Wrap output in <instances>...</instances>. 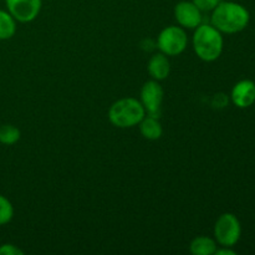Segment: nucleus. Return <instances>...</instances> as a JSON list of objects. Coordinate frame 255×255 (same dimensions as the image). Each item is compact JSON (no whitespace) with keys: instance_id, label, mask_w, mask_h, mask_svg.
Returning a JSON list of instances; mask_svg holds the SVG:
<instances>
[{"instance_id":"obj_10","label":"nucleus","mask_w":255,"mask_h":255,"mask_svg":"<svg viewBox=\"0 0 255 255\" xmlns=\"http://www.w3.org/2000/svg\"><path fill=\"white\" fill-rule=\"evenodd\" d=\"M147 70L152 80H156V81L166 80L171 72V62H169L168 56L162 52L152 55L147 64Z\"/></svg>"},{"instance_id":"obj_4","label":"nucleus","mask_w":255,"mask_h":255,"mask_svg":"<svg viewBox=\"0 0 255 255\" xmlns=\"http://www.w3.org/2000/svg\"><path fill=\"white\" fill-rule=\"evenodd\" d=\"M188 46V36L186 29L177 25H169L157 36V47L167 56H178Z\"/></svg>"},{"instance_id":"obj_12","label":"nucleus","mask_w":255,"mask_h":255,"mask_svg":"<svg viewBox=\"0 0 255 255\" xmlns=\"http://www.w3.org/2000/svg\"><path fill=\"white\" fill-rule=\"evenodd\" d=\"M217 248L216 239L206 236L196 237L189 244V252L193 255H214Z\"/></svg>"},{"instance_id":"obj_18","label":"nucleus","mask_w":255,"mask_h":255,"mask_svg":"<svg viewBox=\"0 0 255 255\" xmlns=\"http://www.w3.org/2000/svg\"><path fill=\"white\" fill-rule=\"evenodd\" d=\"M237 252L232 249V247H221V248H217L214 255H236Z\"/></svg>"},{"instance_id":"obj_1","label":"nucleus","mask_w":255,"mask_h":255,"mask_svg":"<svg viewBox=\"0 0 255 255\" xmlns=\"http://www.w3.org/2000/svg\"><path fill=\"white\" fill-rule=\"evenodd\" d=\"M248 9L236 1H221L212 11L211 24L222 34H237L248 26Z\"/></svg>"},{"instance_id":"obj_8","label":"nucleus","mask_w":255,"mask_h":255,"mask_svg":"<svg viewBox=\"0 0 255 255\" xmlns=\"http://www.w3.org/2000/svg\"><path fill=\"white\" fill-rule=\"evenodd\" d=\"M174 19L183 29L194 30L202 24V11L192 1H179L174 6Z\"/></svg>"},{"instance_id":"obj_9","label":"nucleus","mask_w":255,"mask_h":255,"mask_svg":"<svg viewBox=\"0 0 255 255\" xmlns=\"http://www.w3.org/2000/svg\"><path fill=\"white\" fill-rule=\"evenodd\" d=\"M231 100L238 109H248L255 102V82L249 79L241 80L233 86Z\"/></svg>"},{"instance_id":"obj_2","label":"nucleus","mask_w":255,"mask_h":255,"mask_svg":"<svg viewBox=\"0 0 255 255\" xmlns=\"http://www.w3.org/2000/svg\"><path fill=\"white\" fill-rule=\"evenodd\" d=\"M192 46L197 56L206 62H213L221 57L224 47L223 34L212 24H203L194 29Z\"/></svg>"},{"instance_id":"obj_7","label":"nucleus","mask_w":255,"mask_h":255,"mask_svg":"<svg viewBox=\"0 0 255 255\" xmlns=\"http://www.w3.org/2000/svg\"><path fill=\"white\" fill-rule=\"evenodd\" d=\"M6 10L17 22H31L41 11L42 0H5Z\"/></svg>"},{"instance_id":"obj_6","label":"nucleus","mask_w":255,"mask_h":255,"mask_svg":"<svg viewBox=\"0 0 255 255\" xmlns=\"http://www.w3.org/2000/svg\"><path fill=\"white\" fill-rule=\"evenodd\" d=\"M163 96V87L161 86L159 81L149 80L142 85L141 92H139V102L142 104L147 115L157 117L159 116Z\"/></svg>"},{"instance_id":"obj_14","label":"nucleus","mask_w":255,"mask_h":255,"mask_svg":"<svg viewBox=\"0 0 255 255\" xmlns=\"http://www.w3.org/2000/svg\"><path fill=\"white\" fill-rule=\"evenodd\" d=\"M21 137V132L14 125H1L0 126V143L5 146H12Z\"/></svg>"},{"instance_id":"obj_13","label":"nucleus","mask_w":255,"mask_h":255,"mask_svg":"<svg viewBox=\"0 0 255 255\" xmlns=\"http://www.w3.org/2000/svg\"><path fill=\"white\" fill-rule=\"evenodd\" d=\"M16 20L7 10L0 9V41L11 39L16 32Z\"/></svg>"},{"instance_id":"obj_3","label":"nucleus","mask_w":255,"mask_h":255,"mask_svg":"<svg viewBox=\"0 0 255 255\" xmlns=\"http://www.w3.org/2000/svg\"><path fill=\"white\" fill-rule=\"evenodd\" d=\"M146 116L143 106L139 102V100L134 97H124L110 106L109 121L117 128H132L134 126H138L142 119Z\"/></svg>"},{"instance_id":"obj_15","label":"nucleus","mask_w":255,"mask_h":255,"mask_svg":"<svg viewBox=\"0 0 255 255\" xmlns=\"http://www.w3.org/2000/svg\"><path fill=\"white\" fill-rule=\"evenodd\" d=\"M14 217V207L12 203L0 194V226H5V224L10 223Z\"/></svg>"},{"instance_id":"obj_16","label":"nucleus","mask_w":255,"mask_h":255,"mask_svg":"<svg viewBox=\"0 0 255 255\" xmlns=\"http://www.w3.org/2000/svg\"><path fill=\"white\" fill-rule=\"evenodd\" d=\"M222 0H192V2H193L202 12L213 11V10L216 9L217 5Z\"/></svg>"},{"instance_id":"obj_17","label":"nucleus","mask_w":255,"mask_h":255,"mask_svg":"<svg viewBox=\"0 0 255 255\" xmlns=\"http://www.w3.org/2000/svg\"><path fill=\"white\" fill-rule=\"evenodd\" d=\"M0 255H24V252L14 244L6 243L0 246Z\"/></svg>"},{"instance_id":"obj_11","label":"nucleus","mask_w":255,"mask_h":255,"mask_svg":"<svg viewBox=\"0 0 255 255\" xmlns=\"http://www.w3.org/2000/svg\"><path fill=\"white\" fill-rule=\"evenodd\" d=\"M138 127L142 137L148 141H157L163 134V127L157 116H151V115L146 114V116L138 124Z\"/></svg>"},{"instance_id":"obj_5","label":"nucleus","mask_w":255,"mask_h":255,"mask_svg":"<svg viewBox=\"0 0 255 255\" xmlns=\"http://www.w3.org/2000/svg\"><path fill=\"white\" fill-rule=\"evenodd\" d=\"M213 233L218 246L233 248L242 237V224L236 214L223 213L217 219Z\"/></svg>"}]
</instances>
